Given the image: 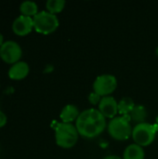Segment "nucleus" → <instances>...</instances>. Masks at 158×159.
<instances>
[{
  "label": "nucleus",
  "mask_w": 158,
  "mask_h": 159,
  "mask_svg": "<svg viewBox=\"0 0 158 159\" xmlns=\"http://www.w3.org/2000/svg\"><path fill=\"white\" fill-rule=\"evenodd\" d=\"M65 6L64 0H47L46 3V7L48 12L55 14L61 12Z\"/></svg>",
  "instance_id": "obj_16"
},
{
  "label": "nucleus",
  "mask_w": 158,
  "mask_h": 159,
  "mask_svg": "<svg viewBox=\"0 0 158 159\" xmlns=\"http://www.w3.org/2000/svg\"><path fill=\"white\" fill-rule=\"evenodd\" d=\"M29 73V65L23 61H19L12 64L8 70V76L12 79L20 80L24 78Z\"/></svg>",
  "instance_id": "obj_10"
},
{
  "label": "nucleus",
  "mask_w": 158,
  "mask_h": 159,
  "mask_svg": "<svg viewBox=\"0 0 158 159\" xmlns=\"http://www.w3.org/2000/svg\"><path fill=\"white\" fill-rule=\"evenodd\" d=\"M99 111L106 118H115L118 113V102L111 96L102 97L99 103Z\"/></svg>",
  "instance_id": "obj_8"
},
{
  "label": "nucleus",
  "mask_w": 158,
  "mask_h": 159,
  "mask_svg": "<svg viewBox=\"0 0 158 159\" xmlns=\"http://www.w3.org/2000/svg\"><path fill=\"white\" fill-rule=\"evenodd\" d=\"M135 107L133 100L129 97H124L118 102V113L123 116H129Z\"/></svg>",
  "instance_id": "obj_14"
},
{
  "label": "nucleus",
  "mask_w": 158,
  "mask_h": 159,
  "mask_svg": "<svg viewBox=\"0 0 158 159\" xmlns=\"http://www.w3.org/2000/svg\"><path fill=\"white\" fill-rule=\"evenodd\" d=\"M20 10L22 15L31 17V16H35L38 13V7L35 2L26 0L20 3Z\"/></svg>",
  "instance_id": "obj_13"
},
{
  "label": "nucleus",
  "mask_w": 158,
  "mask_h": 159,
  "mask_svg": "<svg viewBox=\"0 0 158 159\" xmlns=\"http://www.w3.org/2000/svg\"><path fill=\"white\" fill-rule=\"evenodd\" d=\"M103 159H122V158H120V157H117V156H108V157H104Z\"/></svg>",
  "instance_id": "obj_20"
},
{
  "label": "nucleus",
  "mask_w": 158,
  "mask_h": 159,
  "mask_svg": "<svg viewBox=\"0 0 158 159\" xmlns=\"http://www.w3.org/2000/svg\"><path fill=\"white\" fill-rule=\"evenodd\" d=\"M3 43H4V37H3V34L0 33V47L2 46Z\"/></svg>",
  "instance_id": "obj_21"
},
{
  "label": "nucleus",
  "mask_w": 158,
  "mask_h": 159,
  "mask_svg": "<svg viewBox=\"0 0 158 159\" xmlns=\"http://www.w3.org/2000/svg\"><path fill=\"white\" fill-rule=\"evenodd\" d=\"M21 54L22 50L20 46L13 40L5 41L0 47V57L7 63H15L19 61Z\"/></svg>",
  "instance_id": "obj_7"
},
{
  "label": "nucleus",
  "mask_w": 158,
  "mask_h": 159,
  "mask_svg": "<svg viewBox=\"0 0 158 159\" xmlns=\"http://www.w3.org/2000/svg\"><path fill=\"white\" fill-rule=\"evenodd\" d=\"M130 116H123L113 118L108 125V132L112 138L117 141L128 140L132 135Z\"/></svg>",
  "instance_id": "obj_3"
},
{
  "label": "nucleus",
  "mask_w": 158,
  "mask_h": 159,
  "mask_svg": "<svg viewBox=\"0 0 158 159\" xmlns=\"http://www.w3.org/2000/svg\"><path fill=\"white\" fill-rule=\"evenodd\" d=\"M52 70H53V66H52V65H47L44 72H45V73H49V72H51Z\"/></svg>",
  "instance_id": "obj_19"
},
{
  "label": "nucleus",
  "mask_w": 158,
  "mask_h": 159,
  "mask_svg": "<svg viewBox=\"0 0 158 159\" xmlns=\"http://www.w3.org/2000/svg\"><path fill=\"white\" fill-rule=\"evenodd\" d=\"M158 131V124L141 123L137 124L132 129V138L136 144L140 146H148L156 139V132Z\"/></svg>",
  "instance_id": "obj_4"
},
{
  "label": "nucleus",
  "mask_w": 158,
  "mask_h": 159,
  "mask_svg": "<svg viewBox=\"0 0 158 159\" xmlns=\"http://www.w3.org/2000/svg\"><path fill=\"white\" fill-rule=\"evenodd\" d=\"M101 96L100 95H98L97 93H95V92H92L89 96H88V101L93 104V105H96L97 103H100V102H101Z\"/></svg>",
  "instance_id": "obj_17"
},
{
  "label": "nucleus",
  "mask_w": 158,
  "mask_h": 159,
  "mask_svg": "<svg viewBox=\"0 0 158 159\" xmlns=\"http://www.w3.org/2000/svg\"><path fill=\"white\" fill-rule=\"evenodd\" d=\"M79 115L80 114H79L78 108L76 106H74L73 104H67L61 110L60 117L63 123H71L74 120L76 121Z\"/></svg>",
  "instance_id": "obj_11"
},
{
  "label": "nucleus",
  "mask_w": 158,
  "mask_h": 159,
  "mask_svg": "<svg viewBox=\"0 0 158 159\" xmlns=\"http://www.w3.org/2000/svg\"><path fill=\"white\" fill-rule=\"evenodd\" d=\"M34 28L36 32L44 34L53 33L59 26V20L55 14L42 10L33 18Z\"/></svg>",
  "instance_id": "obj_5"
},
{
  "label": "nucleus",
  "mask_w": 158,
  "mask_h": 159,
  "mask_svg": "<svg viewBox=\"0 0 158 159\" xmlns=\"http://www.w3.org/2000/svg\"><path fill=\"white\" fill-rule=\"evenodd\" d=\"M34 28L33 18L20 15L17 17L12 23V30L18 35H25L29 34Z\"/></svg>",
  "instance_id": "obj_9"
},
{
  "label": "nucleus",
  "mask_w": 158,
  "mask_h": 159,
  "mask_svg": "<svg viewBox=\"0 0 158 159\" xmlns=\"http://www.w3.org/2000/svg\"><path fill=\"white\" fill-rule=\"evenodd\" d=\"M156 54H157V56H158V48H156Z\"/></svg>",
  "instance_id": "obj_23"
},
{
  "label": "nucleus",
  "mask_w": 158,
  "mask_h": 159,
  "mask_svg": "<svg viewBox=\"0 0 158 159\" xmlns=\"http://www.w3.org/2000/svg\"><path fill=\"white\" fill-rule=\"evenodd\" d=\"M123 159H144V151L136 143L130 144L124 151Z\"/></svg>",
  "instance_id": "obj_12"
},
{
  "label": "nucleus",
  "mask_w": 158,
  "mask_h": 159,
  "mask_svg": "<svg viewBox=\"0 0 158 159\" xmlns=\"http://www.w3.org/2000/svg\"><path fill=\"white\" fill-rule=\"evenodd\" d=\"M117 87V80L112 75H102L93 83L94 92L100 96H109Z\"/></svg>",
  "instance_id": "obj_6"
},
{
  "label": "nucleus",
  "mask_w": 158,
  "mask_h": 159,
  "mask_svg": "<svg viewBox=\"0 0 158 159\" xmlns=\"http://www.w3.org/2000/svg\"><path fill=\"white\" fill-rule=\"evenodd\" d=\"M105 127V117L99 110L93 108L83 111L75 121L78 134L88 139H92L102 134Z\"/></svg>",
  "instance_id": "obj_1"
},
{
  "label": "nucleus",
  "mask_w": 158,
  "mask_h": 159,
  "mask_svg": "<svg viewBox=\"0 0 158 159\" xmlns=\"http://www.w3.org/2000/svg\"><path fill=\"white\" fill-rule=\"evenodd\" d=\"M7 123V116L0 110V128L4 127Z\"/></svg>",
  "instance_id": "obj_18"
},
{
  "label": "nucleus",
  "mask_w": 158,
  "mask_h": 159,
  "mask_svg": "<svg viewBox=\"0 0 158 159\" xmlns=\"http://www.w3.org/2000/svg\"><path fill=\"white\" fill-rule=\"evenodd\" d=\"M156 123H157V124H158V116H156Z\"/></svg>",
  "instance_id": "obj_22"
},
{
  "label": "nucleus",
  "mask_w": 158,
  "mask_h": 159,
  "mask_svg": "<svg viewBox=\"0 0 158 159\" xmlns=\"http://www.w3.org/2000/svg\"><path fill=\"white\" fill-rule=\"evenodd\" d=\"M129 116H130V118L134 122L138 124L144 123V121L147 118V111L145 107L142 105H135L134 109L132 110Z\"/></svg>",
  "instance_id": "obj_15"
},
{
  "label": "nucleus",
  "mask_w": 158,
  "mask_h": 159,
  "mask_svg": "<svg viewBox=\"0 0 158 159\" xmlns=\"http://www.w3.org/2000/svg\"><path fill=\"white\" fill-rule=\"evenodd\" d=\"M55 123V140L56 143L65 149L72 148L78 140V131L71 123Z\"/></svg>",
  "instance_id": "obj_2"
}]
</instances>
